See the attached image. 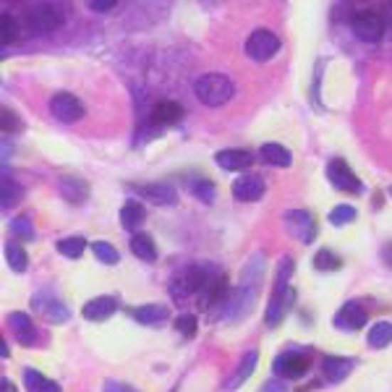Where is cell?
I'll return each mask as SVG.
<instances>
[{"mask_svg":"<svg viewBox=\"0 0 392 392\" xmlns=\"http://www.w3.org/2000/svg\"><path fill=\"white\" fill-rule=\"evenodd\" d=\"M194 92H196V97H199L204 105L220 107V105H225L231 100L235 89H233V81L228 79L225 73H204V76H199Z\"/></svg>","mask_w":392,"mask_h":392,"instance_id":"cell-1","label":"cell"},{"mask_svg":"<svg viewBox=\"0 0 392 392\" xmlns=\"http://www.w3.org/2000/svg\"><path fill=\"white\" fill-rule=\"evenodd\" d=\"M212 272H207V267H189L181 275H176L170 280V296L173 298H189L194 293H201L204 285L209 282Z\"/></svg>","mask_w":392,"mask_h":392,"instance_id":"cell-2","label":"cell"},{"mask_svg":"<svg viewBox=\"0 0 392 392\" xmlns=\"http://www.w3.org/2000/svg\"><path fill=\"white\" fill-rule=\"evenodd\" d=\"M277 50H280V40H277L270 29H256V32L248 34L246 55L251 58V60H256V63L270 60L272 55H277Z\"/></svg>","mask_w":392,"mask_h":392,"instance_id":"cell-3","label":"cell"},{"mask_svg":"<svg viewBox=\"0 0 392 392\" xmlns=\"http://www.w3.org/2000/svg\"><path fill=\"white\" fill-rule=\"evenodd\" d=\"M26 24L29 29L37 34H48V32H55L58 26L63 24V16H60V11L55 6H50V3H37L32 9L26 11Z\"/></svg>","mask_w":392,"mask_h":392,"instance_id":"cell-4","label":"cell"},{"mask_svg":"<svg viewBox=\"0 0 392 392\" xmlns=\"http://www.w3.org/2000/svg\"><path fill=\"white\" fill-rule=\"evenodd\" d=\"M353 34L359 37L361 42H376L382 40L384 34V18L374 11H359L356 16L351 18Z\"/></svg>","mask_w":392,"mask_h":392,"instance_id":"cell-5","label":"cell"},{"mask_svg":"<svg viewBox=\"0 0 392 392\" xmlns=\"http://www.w3.org/2000/svg\"><path fill=\"white\" fill-rule=\"evenodd\" d=\"M50 110H53V115H55L58 120H63V123H76V120L84 118V102H81L76 95H71V92H58V95H53Z\"/></svg>","mask_w":392,"mask_h":392,"instance_id":"cell-6","label":"cell"},{"mask_svg":"<svg viewBox=\"0 0 392 392\" xmlns=\"http://www.w3.org/2000/svg\"><path fill=\"white\" fill-rule=\"evenodd\" d=\"M327 178L329 184L335 186L337 191H345V194H361L364 191V186L356 176H353V170L348 168V162L335 157V160H329L327 165Z\"/></svg>","mask_w":392,"mask_h":392,"instance_id":"cell-7","label":"cell"},{"mask_svg":"<svg viewBox=\"0 0 392 392\" xmlns=\"http://www.w3.org/2000/svg\"><path fill=\"white\" fill-rule=\"evenodd\" d=\"M285 225L290 228V233L296 235L298 240H304V243H312L317 238V223H314L312 212H306V209H293L285 215Z\"/></svg>","mask_w":392,"mask_h":392,"instance_id":"cell-8","label":"cell"},{"mask_svg":"<svg viewBox=\"0 0 392 392\" xmlns=\"http://www.w3.org/2000/svg\"><path fill=\"white\" fill-rule=\"evenodd\" d=\"M309 366H312V361H309V356H304V353H285V356H280V359L272 364L275 374L285 376V379L304 376L306 371H309Z\"/></svg>","mask_w":392,"mask_h":392,"instance_id":"cell-9","label":"cell"},{"mask_svg":"<svg viewBox=\"0 0 392 392\" xmlns=\"http://www.w3.org/2000/svg\"><path fill=\"white\" fill-rule=\"evenodd\" d=\"M32 309L40 314V317H45L48 322H53V324H63V322L68 319V309H65L55 296H34Z\"/></svg>","mask_w":392,"mask_h":392,"instance_id":"cell-10","label":"cell"},{"mask_svg":"<svg viewBox=\"0 0 392 392\" xmlns=\"http://www.w3.org/2000/svg\"><path fill=\"white\" fill-rule=\"evenodd\" d=\"M293 298H296V290L293 288L275 290L272 301H270V306H267V324H270V327L280 324V319L288 314L290 306H293Z\"/></svg>","mask_w":392,"mask_h":392,"instance_id":"cell-11","label":"cell"},{"mask_svg":"<svg viewBox=\"0 0 392 392\" xmlns=\"http://www.w3.org/2000/svg\"><path fill=\"white\" fill-rule=\"evenodd\" d=\"M115 312H118V298L115 296H97L92 298V301H87L84 309H81V314H84L89 322H102L107 319V317H112Z\"/></svg>","mask_w":392,"mask_h":392,"instance_id":"cell-12","label":"cell"},{"mask_svg":"<svg viewBox=\"0 0 392 392\" xmlns=\"http://www.w3.org/2000/svg\"><path fill=\"white\" fill-rule=\"evenodd\" d=\"M364 324H366V312H364V306L356 304V301H348L335 317L337 329H348V332H353V329H361Z\"/></svg>","mask_w":392,"mask_h":392,"instance_id":"cell-13","label":"cell"},{"mask_svg":"<svg viewBox=\"0 0 392 392\" xmlns=\"http://www.w3.org/2000/svg\"><path fill=\"white\" fill-rule=\"evenodd\" d=\"M233 196L238 201H256L265 196V181L259 176H240L233 184Z\"/></svg>","mask_w":392,"mask_h":392,"instance_id":"cell-14","label":"cell"},{"mask_svg":"<svg viewBox=\"0 0 392 392\" xmlns=\"http://www.w3.org/2000/svg\"><path fill=\"white\" fill-rule=\"evenodd\" d=\"M215 162L223 170H231V173H240V170H248L254 157L246 152V149H223V152L215 154Z\"/></svg>","mask_w":392,"mask_h":392,"instance_id":"cell-15","label":"cell"},{"mask_svg":"<svg viewBox=\"0 0 392 392\" xmlns=\"http://www.w3.org/2000/svg\"><path fill=\"white\" fill-rule=\"evenodd\" d=\"M9 327H11V332L18 337V343L21 345H32L34 337H37V329H34V324H32V317H26L24 312L9 314Z\"/></svg>","mask_w":392,"mask_h":392,"instance_id":"cell-16","label":"cell"},{"mask_svg":"<svg viewBox=\"0 0 392 392\" xmlns=\"http://www.w3.org/2000/svg\"><path fill=\"white\" fill-rule=\"evenodd\" d=\"M139 194L147 196L149 201H154V204H162V207H170V204L178 201V191L170 189L168 184H144L139 186Z\"/></svg>","mask_w":392,"mask_h":392,"instance_id":"cell-17","label":"cell"},{"mask_svg":"<svg viewBox=\"0 0 392 392\" xmlns=\"http://www.w3.org/2000/svg\"><path fill=\"white\" fill-rule=\"evenodd\" d=\"M225 288H228V280H225V275L212 272L209 282L204 285V290L199 293V306H201V309H209V306L217 304L220 298H225Z\"/></svg>","mask_w":392,"mask_h":392,"instance_id":"cell-18","label":"cell"},{"mask_svg":"<svg viewBox=\"0 0 392 392\" xmlns=\"http://www.w3.org/2000/svg\"><path fill=\"white\" fill-rule=\"evenodd\" d=\"M60 191H63V196L68 201L81 204L89 196V184L79 176H63L60 178Z\"/></svg>","mask_w":392,"mask_h":392,"instance_id":"cell-19","label":"cell"},{"mask_svg":"<svg viewBox=\"0 0 392 392\" xmlns=\"http://www.w3.org/2000/svg\"><path fill=\"white\" fill-rule=\"evenodd\" d=\"M131 317L139 322V324H165L168 322V309L162 304H147V306H137Z\"/></svg>","mask_w":392,"mask_h":392,"instance_id":"cell-20","label":"cell"},{"mask_svg":"<svg viewBox=\"0 0 392 392\" xmlns=\"http://www.w3.org/2000/svg\"><path fill=\"white\" fill-rule=\"evenodd\" d=\"M351 369H353V359L329 356V359H324V364H322V374H324L327 382H340V379H345V376L351 374Z\"/></svg>","mask_w":392,"mask_h":392,"instance_id":"cell-21","label":"cell"},{"mask_svg":"<svg viewBox=\"0 0 392 392\" xmlns=\"http://www.w3.org/2000/svg\"><path fill=\"white\" fill-rule=\"evenodd\" d=\"M184 115V107L173 100H162V102L154 105L152 110V123L154 126H170V123H176L178 118Z\"/></svg>","mask_w":392,"mask_h":392,"instance_id":"cell-22","label":"cell"},{"mask_svg":"<svg viewBox=\"0 0 392 392\" xmlns=\"http://www.w3.org/2000/svg\"><path fill=\"white\" fill-rule=\"evenodd\" d=\"M128 246L134 251V256H139L142 262H154L157 259V248H154V240L149 233H134Z\"/></svg>","mask_w":392,"mask_h":392,"instance_id":"cell-23","label":"cell"},{"mask_svg":"<svg viewBox=\"0 0 392 392\" xmlns=\"http://www.w3.org/2000/svg\"><path fill=\"white\" fill-rule=\"evenodd\" d=\"M147 220V209L139 204V201H126L123 209H120V225L126 231H137L139 225Z\"/></svg>","mask_w":392,"mask_h":392,"instance_id":"cell-24","label":"cell"},{"mask_svg":"<svg viewBox=\"0 0 392 392\" xmlns=\"http://www.w3.org/2000/svg\"><path fill=\"white\" fill-rule=\"evenodd\" d=\"M259 157L267 162V165H275V168H288L290 165V152L282 144H262V152Z\"/></svg>","mask_w":392,"mask_h":392,"instance_id":"cell-25","label":"cell"},{"mask_svg":"<svg viewBox=\"0 0 392 392\" xmlns=\"http://www.w3.org/2000/svg\"><path fill=\"white\" fill-rule=\"evenodd\" d=\"M254 369H256V351H251V353H246L243 359H240V364H238V369L233 371V376H231V382L225 384L228 390H235L238 384H243L248 379V376L254 374Z\"/></svg>","mask_w":392,"mask_h":392,"instance_id":"cell-26","label":"cell"},{"mask_svg":"<svg viewBox=\"0 0 392 392\" xmlns=\"http://www.w3.org/2000/svg\"><path fill=\"white\" fill-rule=\"evenodd\" d=\"M24 382L29 392H60V387H58L53 379L42 376L40 371H34V369H26L24 371Z\"/></svg>","mask_w":392,"mask_h":392,"instance_id":"cell-27","label":"cell"},{"mask_svg":"<svg viewBox=\"0 0 392 392\" xmlns=\"http://www.w3.org/2000/svg\"><path fill=\"white\" fill-rule=\"evenodd\" d=\"M366 340L371 348H387L392 343V324L390 322H376L374 327L369 329Z\"/></svg>","mask_w":392,"mask_h":392,"instance_id":"cell-28","label":"cell"},{"mask_svg":"<svg viewBox=\"0 0 392 392\" xmlns=\"http://www.w3.org/2000/svg\"><path fill=\"white\" fill-rule=\"evenodd\" d=\"M6 262H9V267L14 270V272H26V265H29V259H26V251L21 246H18L16 240H11L9 246H6Z\"/></svg>","mask_w":392,"mask_h":392,"instance_id":"cell-29","label":"cell"},{"mask_svg":"<svg viewBox=\"0 0 392 392\" xmlns=\"http://www.w3.org/2000/svg\"><path fill=\"white\" fill-rule=\"evenodd\" d=\"M314 267H317L319 272H335V270H340V267H343V262H340V256H337L335 251L322 248V251H317V254H314Z\"/></svg>","mask_w":392,"mask_h":392,"instance_id":"cell-30","label":"cell"},{"mask_svg":"<svg viewBox=\"0 0 392 392\" xmlns=\"http://www.w3.org/2000/svg\"><path fill=\"white\" fill-rule=\"evenodd\" d=\"M21 196H24V191H21V186L16 184V181H9V176H3V209L9 212L11 207H16L18 201H21Z\"/></svg>","mask_w":392,"mask_h":392,"instance_id":"cell-31","label":"cell"},{"mask_svg":"<svg viewBox=\"0 0 392 392\" xmlns=\"http://www.w3.org/2000/svg\"><path fill=\"white\" fill-rule=\"evenodd\" d=\"M84 248H87V240L81 238V235H71V238H60L58 240V251L68 259H79L84 254Z\"/></svg>","mask_w":392,"mask_h":392,"instance_id":"cell-32","label":"cell"},{"mask_svg":"<svg viewBox=\"0 0 392 392\" xmlns=\"http://www.w3.org/2000/svg\"><path fill=\"white\" fill-rule=\"evenodd\" d=\"M92 251H95V256L102 265H118L120 262L118 248L112 246V243H107V240H95V243H92Z\"/></svg>","mask_w":392,"mask_h":392,"instance_id":"cell-33","label":"cell"},{"mask_svg":"<svg viewBox=\"0 0 392 392\" xmlns=\"http://www.w3.org/2000/svg\"><path fill=\"white\" fill-rule=\"evenodd\" d=\"M16 37H18L16 18L9 16V14H3V16H0V42H3V45H14Z\"/></svg>","mask_w":392,"mask_h":392,"instance_id":"cell-34","label":"cell"},{"mask_svg":"<svg viewBox=\"0 0 392 392\" xmlns=\"http://www.w3.org/2000/svg\"><path fill=\"white\" fill-rule=\"evenodd\" d=\"M11 233H14L16 238H21V240H32L34 238V225H32V220H29L26 215L14 217V220H11Z\"/></svg>","mask_w":392,"mask_h":392,"instance_id":"cell-35","label":"cell"},{"mask_svg":"<svg viewBox=\"0 0 392 392\" xmlns=\"http://www.w3.org/2000/svg\"><path fill=\"white\" fill-rule=\"evenodd\" d=\"M191 191H194V196H196L199 201H204V204H212V201H215V184H212V181H207V178L194 181Z\"/></svg>","mask_w":392,"mask_h":392,"instance_id":"cell-36","label":"cell"},{"mask_svg":"<svg viewBox=\"0 0 392 392\" xmlns=\"http://www.w3.org/2000/svg\"><path fill=\"white\" fill-rule=\"evenodd\" d=\"M353 220H356V207H351V204H340L329 212V223L337 225V228L345 223H353Z\"/></svg>","mask_w":392,"mask_h":392,"instance_id":"cell-37","label":"cell"},{"mask_svg":"<svg viewBox=\"0 0 392 392\" xmlns=\"http://www.w3.org/2000/svg\"><path fill=\"white\" fill-rule=\"evenodd\" d=\"M176 329L184 337H194L196 335V317H191V314H181V317L176 319Z\"/></svg>","mask_w":392,"mask_h":392,"instance_id":"cell-38","label":"cell"},{"mask_svg":"<svg viewBox=\"0 0 392 392\" xmlns=\"http://www.w3.org/2000/svg\"><path fill=\"white\" fill-rule=\"evenodd\" d=\"M102 392H137L131 384L126 382H118V379H107V382L102 384Z\"/></svg>","mask_w":392,"mask_h":392,"instance_id":"cell-39","label":"cell"},{"mask_svg":"<svg viewBox=\"0 0 392 392\" xmlns=\"http://www.w3.org/2000/svg\"><path fill=\"white\" fill-rule=\"evenodd\" d=\"M18 118L14 115V112L9 110V107H3V131H18Z\"/></svg>","mask_w":392,"mask_h":392,"instance_id":"cell-40","label":"cell"},{"mask_svg":"<svg viewBox=\"0 0 392 392\" xmlns=\"http://www.w3.org/2000/svg\"><path fill=\"white\" fill-rule=\"evenodd\" d=\"M262 392H288V387H285L282 379H272V382H267L265 387H262Z\"/></svg>","mask_w":392,"mask_h":392,"instance_id":"cell-41","label":"cell"},{"mask_svg":"<svg viewBox=\"0 0 392 392\" xmlns=\"http://www.w3.org/2000/svg\"><path fill=\"white\" fill-rule=\"evenodd\" d=\"M89 9L92 11H110V9H115V0H92Z\"/></svg>","mask_w":392,"mask_h":392,"instance_id":"cell-42","label":"cell"},{"mask_svg":"<svg viewBox=\"0 0 392 392\" xmlns=\"http://www.w3.org/2000/svg\"><path fill=\"white\" fill-rule=\"evenodd\" d=\"M0 392H16V387L11 384L9 376H3V379H0Z\"/></svg>","mask_w":392,"mask_h":392,"instance_id":"cell-43","label":"cell"},{"mask_svg":"<svg viewBox=\"0 0 392 392\" xmlns=\"http://www.w3.org/2000/svg\"><path fill=\"white\" fill-rule=\"evenodd\" d=\"M384 262H387V265H392V246L384 248Z\"/></svg>","mask_w":392,"mask_h":392,"instance_id":"cell-44","label":"cell"},{"mask_svg":"<svg viewBox=\"0 0 392 392\" xmlns=\"http://www.w3.org/2000/svg\"><path fill=\"white\" fill-rule=\"evenodd\" d=\"M387 21L392 24V3H387Z\"/></svg>","mask_w":392,"mask_h":392,"instance_id":"cell-45","label":"cell"},{"mask_svg":"<svg viewBox=\"0 0 392 392\" xmlns=\"http://www.w3.org/2000/svg\"><path fill=\"white\" fill-rule=\"evenodd\" d=\"M390 196H392V186H390Z\"/></svg>","mask_w":392,"mask_h":392,"instance_id":"cell-46","label":"cell"}]
</instances>
